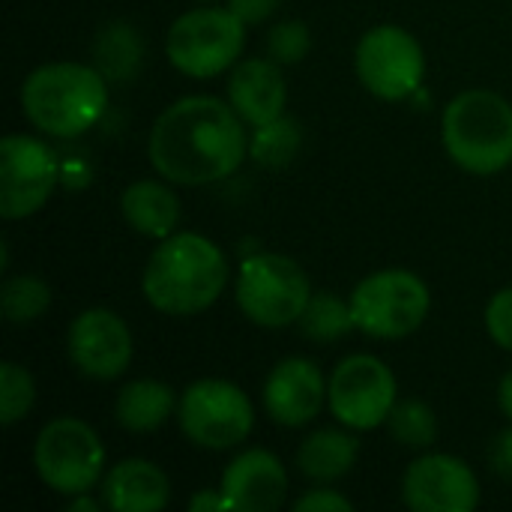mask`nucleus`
Returning a JSON list of instances; mask_svg holds the SVG:
<instances>
[{
	"mask_svg": "<svg viewBox=\"0 0 512 512\" xmlns=\"http://www.w3.org/2000/svg\"><path fill=\"white\" fill-rule=\"evenodd\" d=\"M243 117L216 96H186L168 105L150 129L153 168L180 186L216 183L246 159Z\"/></svg>",
	"mask_w": 512,
	"mask_h": 512,
	"instance_id": "f257e3e1",
	"label": "nucleus"
},
{
	"mask_svg": "<svg viewBox=\"0 0 512 512\" xmlns=\"http://www.w3.org/2000/svg\"><path fill=\"white\" fill-rule=\"evenodd\" d=\"M228 282V261L201 234H174L144 267V297L165 315H198L210 309Z\"/></svg>",
	"mask_w": 512,
	"mask_h": 512,
	"instance_id": "f03ea898",
	"label": "nucleus"
},
{
	"mask_svg": "<svg viewBox=\"0 0 512 512\" xmlns=\"http://www.w3.org/2000/svg\"><path fill=\"white\" fill-rule=\"evenodd\" d=\"M108 105V87L96 66L45 63L33 69L21 87L27 120L57 138L87 132Z\"/></svg>",
	"mask_w": 512,
	"mask_h": 512,
	"instance_id": "7ed1b4c3",
	"label": "nucleus"
},
{
	"mask_svg": "<svg viewBox=\"0 0 512 512\" xmlns=\"http://www.w3.org/2000/svg\"><path fill=\"white\" fill-rule=\"evenodd\" d=\"M441 129L450 159L471 174H498L512 162V105L492 90L459 93Z\"/></svg>",
	"mask_w": 512,
	"mask_h": 512,
	"instance_id": "20e7f679",
	"label": "nucleus"
},
{
	"mask_svg": "<svg viewBox=\"0 0 512 512\" xmlns=\"http://www.w3.org/2000/svg\"><path fill=\"white\" fill-rule=\"evenodd\" d=\"M312 297L303 267L285 255H249L237 279V306L258 327H288L300 321Z\"/></svg>",
	"mask_w": 512,
	"mask_h": 512,
	"instance_id": "39448f33",
	"label": "nucleus"
},
{
	"mask_svg": "<svg viewBox=\"0 0 512 512\" xmlns=\"http://www.w3.org/2000/svg\"><path fill=\"white\" fill-rule=\"evenodd\" d=\"M432 297L426 282L408 270H381L366 276L351 294L357 330L375 339H402L429 315Z\"/></svg>",
	"mask_w": 512,
	"mask_h": 512,
	"instance_id": "423d86ee",
	"label": "nucleus"
},
{
	"mask_svg": "<svg viewBox=\"0 0 512 512\" xmlns=\"http://www.w3.org/2000/svg\"><path fill=\"white\" fill-rule=\"evenodd\" d=\"M243 42V21L231 9H192L171 24L165 51L183 75L213 78L240 57Z\"/></svg>",
	"mask_w": 512,
	"mask_h": 512,
	"instance_id": "0eeeda50",
	"label": "nucleus"
},
{
	"mask_svg": "<svg viewBox=\"0 0 512 512\" xmlns=\"http://www.w3.org/2000/svg\"><path fill=\"white\" fill-rule=\"evenodd\" d=\"M33 465L48 489L60 495H84L102 474L105 450L84 420L60 417L42 426L33 447Z\"/></svg>",
	"mask_w": 512,
	"mask_h": 512,
	"instance_id": "6e6552de",
	"label": "nucleus"
},
{
	"mask_svg": "<svg viewBox=\"0 0 512 512\" xmlns=\"http://www.w3.org/2000/svg\"><path fill=\"white\" fill-rule=\"evenodd\" d=\"M255 411L249 396L228 381H198L180 399V429L204 450H231L252 432Z\"/></svg>",
	"mask_w": 512,
	"mask_h": 512,
	"instance_id": "1a4fd4ad",
	"label": "nucleus"
},
{
	"mask_svg": "<svg viewBox=\"0 0 512 512\" xmlns=\"http://www.w3.org/2000/svg\"><path fill=\"white\" fill-rule=\"evenodd\" d=\"M327 402L348 429H378L396 405V378L378 357L354 354L342 360L327 384Z\"/></svg>",
	"mask_w": 512,
	"mask_h": 512,
	"instance_id": "9d476101",
	"label": "nucleus"
},
{
	"mask_svg": "<svg viewBox=\"0 0 512 512\" xmlns=\"http://www.w3.org/2000/svg\"><path fill=\"white\" fill-rule=\"evenodd\" d=\"M426 72V57L420 42L393 24L372 27L357 45V75L381 99L411 96Z\"/></svg>",
	"mask_w": 512,
	"mask_h": 512,
	"instance_id": "9b49d317",
	"label": "nucleus"
},
{
	"mask_svg": "<svg viewBox=\"0 0 512 512\" xmlns=\"http://www.w3.org/2000/svg\"><path fill=\"white\" fill-rule=\"evenodd\" d=\"M57 183L54 153L30 135H6L0 144V216L24 219L36 213Z\"/></svg>",
	"mask_w": 512,
	"mask_h": 512,
	"instance_id": "f8f14e48",
	"label": "nucleus"
},
{
	"mask_svg": "<svg viewBox=\"0 0 512 512\" xmlns=\"http://www.w3.org/2000/svg\"><path fill=\"white\" fill-rule=\"evenodd\" d=\"M402 498L417 512H471L480 504V483L462 459L435 453L408 468Z\"/></svg>",
	"mask_w": 512,
	"mask_h": 512,
	"instance_id": "ddd939ff",
	"label": "nucleus"
},
{
	"mask_svg": "<svg viewBox=\"0 0 512 512\" xmlns=\"http://www.w3.org/2000/svg\"><path fill=\"white\" fill-rule=\"evenodd\" d=\"M69 357L75 369L96 381L120 378L132 360V336L120 315L87 309L69 327Z\"/></svg>",
	"mask_w": 512,
	"mask_h": 512,
	"instance_id": "4468645a",
	"label": "nucleus"
},
{
	"mask_svg": "<svg viewBox=\"0 0 512 512\" xmlns=\"http://www.w3.org/2000/svg\"><path fill=\"white\" fill-rule=\"evenodd\" d=\"M327 399L324 378L312 360L288 357L282 360L264 384V408L279 426H306L312 423Z\"/></svg>",
	"mask_w": 512,
	"mask_h": 512,
	"instance_id": "2eb2a0df",
	"label": "nucleus"
},
{
	"mask_svg": "<svg viewBox=\"0 0 512 512\" xmlns=\"http://www.w3.org/2000/svg\"><path fill=\"white\" fill-rule=\"evenodd\" d=\"M222 492H225L231 510L270 512L282 507V501H285L288 474L273 453L246 450L225 468Z\"/></svg>",
	"mask_w": 512,
	"mask_h": 512,
	"instance_id": "dca6fc26",
	"label": "nucleus"
},
{
	"mask_svg": "<svg viewBox=\"0 0 512 512\" xmlns=\"http://www.w3.org/2000/svg\"><path fill=\"white\" fill-rule=\"evenodd\" d=\"M228 99L234 111L243 117V123L249 126H264L282 117L288 102V87L279 72V63L264 57L243 60L228 81Z\"/></svg>",
	"mask_w": 512,
	"mask_h": 512,
	"instance_id": "f3484780",
	"label": "nucleus"
},
{
	"mask_svg": "<svg viewBox=\"0 0 512 512\" xmlns=\"http://www.w3.org/2000/svg\"><path fill=\"white\" fill-rule=\"evenodd\" d=\"M171 498V483L153 462L126 459L102 480V501L114 512H159Z\"/></svg>",
	"mask_w": 512,
	"mask_h": 512,
	"instance_id": "a211bd4d",
	"label": "nucleus"
},
{
	"mask_svg": "<svg viewBox=\"0 0 512 512\" xmlns=\"http://www.w3.org/2000/svg\"><path fill=\"white\" fill-rule=\"evenodd\" d=\"M120 210H123V219L129 222L132 231L153 237V240L171 237V231L180 219L177 195L165 183H156V180L132 183L120 198Z\"/></svg>",
	"mask_w": 512,
	"mask_h": 512,
	"instance_id": "6ab92c4d",
	"label": "nucleus"
},
{
	"mask_svg": "<svg viewBox=\"0 0 512 512\" xmlns=\"http://www.w3.org/2000/svg\"><path fill=\"white\" fill-rule=\"evenodd\" d=\"M357 456H360V441L354 435H345L336 429H321L300 444L297 465L309 480L333 483L354 468Z\"/></svg>",
	"mask_w": 512,
	"mask_h": 512,
	"instance_id": "aec40b11",
	"label": "nucleus"
},
{
	"mask_svg": "<svg viewBox=\"0 0 512 512\" xmlns=\"http://www.w3.org/2000/svg\"><path fill=\"white\" fill-rule=\"evenodd\" d=\"M174 408L171 387L159 381H132L120 390L114 402V417L129 432H153L159 429Z\"/></svg>",
	"mask_w": 512,
	"mask_h": 512,
	"instance_id": "412c9836",
	"label": "nucleus"
},
{
	"mask_svg": "<svg viewBox=\"0 0 512 512\" xmlns=\"http://www.w3.org/2000/svg\"><path fill=\"white\" fill-rule=\"evenodd\" d=\"M93 54H96V69L111 78V81H129L138 66H141V36L135 27H129L126 21H114L108 24L96 45H93Z\"/></svg>",
	"mask_w": 512,
	"mask_h": 512,
	"instance_id": "4be33fe9",
	"label": "nucleus"
},
{
	"mask_svg": "<svg viewBox=\"0 0 512 512\" xmlns=\"http://www.w3.org/2000/svg\"><path fill=\"white\" fill-rule=\"evenodd\" d=\"M300 330L306 339L330 345L342 336H348L357 324H354V312H351V300H339L330 291H318L309 297L303 315H300Z\"/></svg>",
	"mask_w": 512,
	"mask_h": 512,
	"instance_id": "5701e85b",
	"label": "nucleus"
},
{
	"mask_svg": "<svg viewBox=\"0 0 512 512\" xmlns=\"http://www.w3.org/2000/svg\"><path fill=\"white\" fill-rule=\"evenodd\" d=\"M303 147V129L291 117H276L264 126H255V138L249 144V156L258 165L282 168L288 165Z\"/></svg>",
	"mask_w": 512,
	"mask_h": 512,
	"instance_id": "b1692460",
	"label": "nucleus"
},
{
	"mask_svg": "<svg viewBox=\"0 0 512 512\" xmlns=\"http://www.w3.org/2000/svg\"><path fill=\"white\" fill-rule=\"evenodd\" d=\"M51 306V288L39 276H12L0 288L3 318L12 324H30L42 318Z\"/></svg>",
	"mask_w": 512,
	"mask_h": 512,
	"instance_id": "393cba45",
	"label": "nucleus"
},
{
	"mask_svg": "<svg viewBox=\"0 0 512 512\" xmlns=\"http://www.w3.org/2000/svg\"><path fill=\"white\" fill-rule=\"evenodd\" d=\"M390 432L402 447H414V450L429 447L435 441V435H438L435 411L426 402H417V399L399 402L390 411Z\"/></svg>",
	"mask_w": 512,
	"mask_h": 512,
	"instance_id": "a878e982",
	"label": "nucleus"
},
{
	"mask_svg": "<svg viewBox=\"0 0 512 512\" xmlns=\"http://www.w3.org/2000/svg\"><path fill=\"white\" fill-rule=\"evenodd\" d=\"M36 399V387L27 369L18 363H3L0 366V423L15 426Z\"/></svg>",
	"mask_w": 512,
	"mask_h": 512,
	"instance_id": "bb28decb",
	"label": "nucleus"
},
{
	"mask_svg": "<svg viewBox=\"0 0 512 512\" xmlns=\"http://www.w3.org/2000/svg\"><path fill=\"white\" fill-rule=\"evenodd\" d=\"M267 48L276 63H300L312 48V33L303 21H282L270 30Z\"/></svg>",
	"mask_w": 512,
	"mask_h": 512,
	"instance_id": "cd10ccee",
	"label": "nucleus"
},
{
	"mask_svg": "<svg viewBox=\"0 0 512 512\" xmlns=\"http://www.w3.org/2000/svg\"><path fill=\"white\" fill-rule=\"evenodd\" d=\"M486 327L501 348L512 351V288H504L492 297L486 309Z\"/></svg>",
	"mask_w": 512,
	"mask_h": 512,
	"instance_id": "c85d7f7f",
	"label": "nucleus"
},
{
	"mask_svg": "<svg viewBox=\"0 0 512 512\" xmlns=\"http://www.w3.org/2000/svg\"><path fill=\"white\" fill-rule=\"evenodd\" d=\"M297 512H351V501H345L342 495L330 492V489H318V492H309L306 498H300L294 504Z\"/></svg>",
	"mask_w": 512,
	"mask_h": 512,
	"instance_id": "c756f323",
	"label": "nucleus"
},
{
	"mask_svg": "<svg viewBox=\"0 0 512 512\" xmlns=\"http://www.w3.org/2000/svg\"><path fill=\"white\" fill-rule=\"evenodd\" d=\"M228 9L243 21V24H261L279 9V0H228Z\"/></svg>",
	"mask_w": 512,
	"mask_h": 512,
	"instance_id": "7c9ffc66",
	"label": "nucleus"
},
{
	"mask_svg": "<svg viewBox=\"0 0 512 512\" xmlns=\"http://www.w3.org/2000/svg\"><path fill=\"white\" fill-rule=\"evenodd\" d=\"M489 462H492V471H495V474L512 480V429L501 432V435L492 441V447H489Z\"/></svg>",
	"mask_w": 512,
	"mask_h": 512,
	"instance_id": "2f4dec72",
	"label": "nucleus"
},
{
	"mask_svg": "<svg viewBox=\"0 0 512 512\" xmlns=\"http://www.w3.org/2000/svg\"><path fill=\"white\" fill-rule=\"evenodd\" d=\"M189 510H231V504H228L225 492H219V495H216V492H201V495H195V498L189 501Z\"/></svg>",
	"mask_w": 512,
	"mask_h": 512,
	"instance_id": "473e14b6",
	"label": "nucleus"
},
{
	"mask_svg": "<svg viewBox=\"0 0 512 512\" xmlns=\"http://www.w3.org/2000/svg\"><path fill=\"white\" fill-rule=\"evenodd\" d=\"M498 402H501V411L512 420V369L507 372V378L501 381V390H498Z\"/></svg>",
	"mask_w": 512,
	"mask_h": 512,
	"instance_id": "72a5a7b5",
	"label": "nucleus"
},
{
	"mask_svg": "<svg viewBox=\"0 0 512 512\" xmlns=\"http://www.w3.org/2000/svg\"><path fill=\"white\" fill-rule=\"evenodd\" d=\"M96 507H99V504H96L93 498H84V495L78 498V495H72V504H69L66 510H69V512H78V510H93V512H96Z\"/></svg>",
	"mask_w": 512,
	"mask_h": 512,
	"instance_id": "f704fd0d",
	"label": "nucleus"
}]
</instances>
